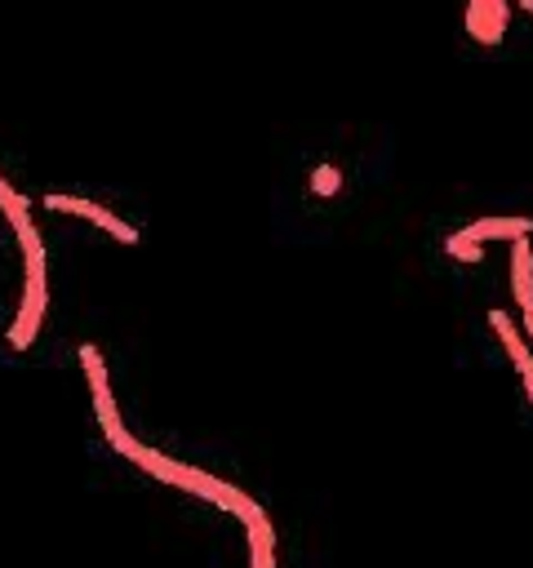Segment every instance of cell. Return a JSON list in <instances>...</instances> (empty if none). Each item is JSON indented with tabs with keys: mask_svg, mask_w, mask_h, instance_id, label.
I'll return each instance as SVG.
<instances>
[{
	"mask_svg": "<svg viewBox=\"0 0 533 568\" xmlns=\"http://www.w3.org/2000/svg\"><path fill=\"white\" fill-rule=\"evenodd\" d=\"M80 364H84V377H89V395H93V413H98L102 435L111 439L115 453L129 457V453H133V439H129V430L120 426V413H115V399H111V382H107V368H102V355H98L93 342L80 346Z\"/></svg>",
	"mask_w": 533,
	"mask_h": 568,
	"instance_id": "1",
	"label": "cell"
},
{
	"mask_svg": "<svg viewBox=\"0 0 533 568\" xmlns=\"http://www.w3.org/2000/svg\"><path fill=\"white\" fill-rule=\"evenodd\" d=\"M44 209H58V213H76V217H84V222H98L102 231H111L120 244H138V231H133L129 222H120L111 209L93 204V200H80V195H44Z\"/></svg>",
	"mask_w": 533,
	"mask_h": 568,
	"instance_id": "2",
	"label": "cell"
},
{
	"mask_svg": "<svg viewBox=\"0 0 533 568\" xmlns=\"http://www.w3.org/2000/svg\"><path fill=\"white\" fill-rule=\"evenodd\" d=\"M178 488H182V493H191V497H200V501H213V506H222V510H231V515H240V506L249 501V493H240L235 484L213 479L209 470H195V466H182Z\"/></svg>",
	"mask_w": 533,
	"mask_h": 568,
	"instance_id": "3",
	"label": "cell"
},
{
	"mask_svg": "<svg viewBox=\"0 0 533 568\" xmlns=\"http://www.w3.org/2000/svg\"><path fill=\"white\" fill-rule=\"evenodd\" d=\"M240 519H244V528H249V568H275V532H271V524H266V510L249 497V501L240 506Z\"/></svg>",
	"mask_w": 533,
	"mask_h": 568,
	"instance_id": "4",
	"label": "cell"
},
{
	"mask_svg": "<svg viewBox=\"0 0 533 568\" xmlns=\"http://www.w3.org/2000/svg\"><path fill=\"white\" fill-rule=\"evenodd\" d=\"M466 36H475L480 44H497L506 36V22H511V9L502 0H471L466 4Z\"/></svg>",
	"mask_w": 533,
	"mask_h": 568,
	"instance_id": "5",
	"label": "cell"
},
{
	"mask_svg": "<svg viewBox=\"0 0 533 568\" xmlns=\"http://www.w3.org/2000/svg\"><path fill=\"white\" fill-rule=\"evenodd\" d=\"M489 324H493V333L502 337V346H506V355H511V364L520 368V377H524V395L533 399V355H529V346L520 342V333H515V324H511V315H502L497 306L489 311Z\"/></svg>",
	"mask_w": 533,
	"mask_h": 568,
	"instance_id": "6",
	"label": "cell"
},
{
	"mask_svg": "<svg viewBox=\"0 0 533 568\" xmlns=\"http://www.w3.org/2000/svg\"><path fill=\"white\" fill-rule=\"evenodd\" d=\"M40 315H44V280H27V297H22L18 324L9 328V342L13 346H31L36 328H40Z\"/></svg>",
	"mask_w": 533,
	"mask_h": 568,
	"instance_id": "7",
	"label": "cell"
},
{
	"mask_svg": "<svg viewBox=\"0 0 533 568\" xmlns=\"http://www.w3.org/2000/svg\"><path fill=\"white\" fill-rule=\"evenodd\" d=\"M529 231H533V222L529 217H475L471 226H466V235L475 240V244H484V240H529Z\"/></svg>",
	"mask_w": 533,
	"mask_h": 568,
	"instance_id": "8",
	"label": "cell"
},
{
	"mask_svg": "<svg viewBox=\"0 0 533 568\" xmlns=\"http://www.w3.org/2000/svg\"><path fill=\"white\" fill-rule=\"evenodd\" d=\"M511 293H515L520 311H533V248H529V240L511 244Z\"/></svg>",
	"mask_w": 533,
	"mask_h": 568,
	"instance_id": "9",
	"label": "cell"
},
{
	"mask_svg": "<svg viewBox=\"0 0 533 568\" xmlns=\"http://www.w3.org/2000/svg\"><path fill=\"white\" fill-rule=\"evenodd\" d=\"M444 248H449V257H457V262H480V257H484V248H480L466 231H453V235L444 240Z\"/></svg>",
	"mask_w": 533,
	"mask_h": 568,
	"instance_id": "10",
	"label": "cell"
},
{
	"mask_svg": "<svg viewBox=\"0 0 533 568\" xmlns=\"http://www.w3.org/2000/svg\"><path fill=\"white\" fill-rule=\"evenodd\" d=\"M311 191H315V195H338V191H342V173H338L333 164H320V169L311 173Z\"/></svg>",
	"mask_w": 533,
	"mask_h": 568,
	"instance_id": "11",
	"label": "cell"
},
{
	"mask_svg": "<svg viewBox=\"0 0 533 568\" xmlns=\"http://www.w3.org/2000/svg\"><path fill=\"white\" fill-rule=\"evenodd\" d=\"M524 333L533 337V311H524Z\"/></svg>",
	"mask_w": 533,
	"mask_h": 568,
	"instance_id": "12",
	"label": "cell"
}]
</instances>
